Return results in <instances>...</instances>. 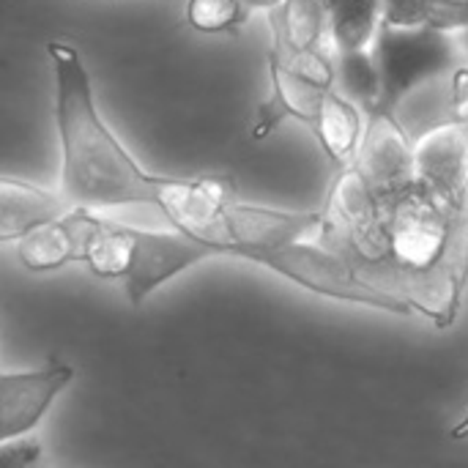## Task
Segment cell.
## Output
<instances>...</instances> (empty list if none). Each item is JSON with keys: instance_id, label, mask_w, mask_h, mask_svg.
I'll use <instances>...</instances> for the list:
<instances>
[{"instance_id": "6da1fadb", "label": "cell", "mask_w": 468, "mask_h": 468, "mask_svg": "<svg viewBox=\"0 0 468 468\" xmlns=\"http://www.w3.org/2000/svg\"><path fill=\"white\" fill-rule=\"evenodd\" d=\"M55 77V126L60 143V197L71 208L151 206L167 211L181 178L148 173L104 123L90 71L69 41H49Z\"/></svg>"}, {"instance_id": "7a4b0ae2", "label": "cell", "mask_w": 468, "mask_h": 468, "mask_svg": "<svg viewBox=\"0 0 468 468\" xmlns=\"http://www.w3.org/2000/svg\"><path fill=\"white\" fill-rule=\"evenodd\" d=\"M367 49L381 77L378 110L387 112H395L420 85L450 77L458 66H463L455 33L436 27H398L381 22Z\"/></svg>"}, {"instance_id": "3957f363", "label": "cell", "mask_w": 468, "mask_h": 468, "mask_svg": "<svg viewBox=\"0 0 468 468\" xmlns=\"http://www.w3.org/2000/svg\"><path fill=\"white\" fill-rule=\"evenodd\" d=\"M211 258H225V247L181 230H143L126 225V269L121 277L126 302L140 307L156 288Z\"/></svg>"}, {"instance_id": "277c9868", "label": "cell", "mask_w": 468, "mask_h": 468, "mask_svg": "<svg viewBox=\"0 0 468 468\" xmlns=\"http://www.w3.org/2000/svg\"><path fill=\"white\" fill-rule=\"evenodd\" d=\"M324 233V214L321 211H280L266 206H250L230 200L211 233V244L225 247V258H244L252 250H274L293 241H313Z\"/></svg>"}, {"instance_id": "5b68a950", "label": "cell", "mask_w": 468, "mask_h": 468, "mask_svg": "<svg viewBox=\"0 0 468 468\" xmlns=\"http://www.w3.org/2000/svg\"><path fill=\"white\" fill-rule=\"evenodd\" d=\"M414 181L444 211L468 206V123L444 121L414 140Z\"/></svg>"}, {"instance_id": "8992f818", "label": "cell", "mask_w": 468, "mask_h": 468, "mask_svg": "<svg viewBox=\"0 0 468 468\" xmlns=\"http://www.w3.org/2000/svg\"><path fill=\"white\" fill-rule=\"evenodd\" d=\"M351 165L359 170V176L367 181V186L376 192V197L384 206H389L417 184L414 143L409 140L398 115L387 110H376L365 115L362 143Z\"/></svg>"}, {"instance_id": "52a82bcc", "label": "cell", "mask_w": 468, "mask_h": 468, "mask_svg": "<svg viewBox=\"0 0 468 468\" xmlns=\"http://www.w3.org/2000/svg\"><path fill=\"white\" fill-rule=\"evenodd\" d=\"M71 378L74 367L60 359H49L38 370L0 373V444L25 439Z\"/></svg>"}, {"instance_id": "ba28073f", "label": "cell", "mask_w": 468, "mask_h": 468, "mask_svg": "<svg viewBox=\"0 0 468 468\" xmlns=\"http://www.w3.org/2000/svg\"><path fill=\"white\" fill-rule=\"evenodd\" d=\"M269 80H271V96L258 107L252 137L255 140L269 137L274 129H280L282 121H299L304 126H313L329 90L299 77L296 71L277 63L274 58H269Z\"/></svg>"}, {"instance_id": "9c48e42d", "label": "cell", "mask_w": 468, "mask_h": 468, "mask_svg": "<svg viewBox=\"0 0 468 468\" xmlns=\"http://www.w3.org/2000/svg\"><path fill=\"white\" fill-rule=\"evenodd\" d=\"M266 19L271 30L269 55L274 58L332 49L329 22L321 0H282L277 8L266 11Z\"/></svg>"}, {"instance_id": "30bf717a", "label": "cell", "mask_w": 468, "mask_h": 468, "mask_svg": "<svg viewBox=\"0 0 468 468\" xmlns=\"http://www.w3.org/2000/svg\"><path fill=\"white\" fill-rule=\"evenodd\" d=\"M71 206L60 197V192L0 176V244L25 239L30 230L58 219Z\"/></svg>"}, {"instance_id": "8fae6325", "label": "cell", "mask_w": 468, "mask_h": 468, "mask_svg": "<svg viewBox=\"0 0 468 468\" xmlns=\"http://www.w3.org/2000/svg\"><path fill=\"white\" fill-rule=\"evenodd\" d=\"M310 132L315 134V140L321 143L326 156L337 167H346V165L354 162L356 148L362 143L365 112L354 101L340 96L337 90H329L315 123L310 126Z\"/></svg>"}, {"instance_id": "7c38bea8", "label": "cell", "mask_w": 468, "mask_h": 468, "mask_svg": "<svg viewBox=\"0 0 468 468\" xmlns=\"http://www.w3.org/2000/svg\"><path fill=\"white\" fill-rule=\"evenodd\" d=\"M16 244L19 263L27 271H58L69 263H77V233L71 222V208L58 219L30 230Z\"/></svg>"}, {"instance_id": "4fadbf2b", "label": "cell", "mask_w": 468, "mask_h": 468, "mask_svg": "<svg viewBox=\"0 0 468 468\" xmlns=\"http://www.w3.org/2000/svg\"><path fill=\"white\" fill-rule=\"evenodd\" d=\"M321 5L329 22V41L335 52L370 47L381 25L384 0H321Z\"/></svg>"}, {"instance_id": "5bb4252c", "label": "cell", "mask_w": 468, "mask_h": 468, "mask_svg": "<svg viewBox=\"0 0 468 468\" xmlns=\"http://www.w3.org/2000/svg\"><path fill=\"white\" fill-rule=\"evenodd\" d=\"M381 22L458 33L468 27V0H384Z\"/></svg>"}, {"instance_id": "9a60e30c", "label": "cell", "mask_w": 468, "mask_h": 468, "mask_svg": "<svg viewBox=\"0 0 468 468\" xmlns=\"http://www.w3.org/2000/svg\"><path fill=\"white\" fill-rule=\"evenodd\" d=\"M335 69H337L335 90L340 96L354 101L365 115L378 110L381 77H378V69H376V60H373L370 49L335 52Z\"/></svg>"}, {"instance_id": "2e32d148", "label": "cell", "mask_w": 468, "mask_h": 468, "mask_svg": "<svg viewBox=\"0 0 468 468\" xmlns=\"http://www.w3.org/2000/svg\"><path fill=\"white\" fill-rule=\"evenodd\" d=\"M186 19L200 33H236L250 19V11L241 0H189Z\"/></svg>"}, {"instance_id": "e0dca14e", "label": "cell", "mask_w": 468, "mask_h": 468, "mask_svg": "<svg viewBox=\"0 0 468 468\" xmlns=\"http://www.w3.org/2000/svg\"><path fill=\"white\" fill-rule=\"evenodd\" d=\"M41 461V444L36 439H16L0 444V468H30Z\"/></svg>"}, {"instance_id": "ac0fdd59", "label": "cell", "mask_w": 468, "mask_h": 468, "mask_svg": "<svg viewBox=\"0 0 468 468\" xmlns=\"http://www.w3.org/2000/svg\"><path fill=\"white\" fill-rule=\"evenodd\" d=\"M450 96H452V107H455V121L468 123V66H458L450 74Z\"/></svg>"}, {"instance_id": "d6986e66", "label": "cell", "mask_w": 468, "mask_h": 468, "mask_svg": "<svg viewBox=\"0 0 468 468\" xmlns=\"http://www.w3.org/2000/svg\"><path fill=\"white\" fill-rule=\"evenodd\" d=\"M244 3V8L252 14V11H271V8H277L282 0H241Z\"/></svg>"}, {"instance_id": "ffe728a7", "label": "cell", "mask_w": 468, "mask_h": 468, "mask_svg": "<svg viewBox=\"0 0 468 468\" xmlns=\"http://www.w3.org/2000/svg\"><path fill=\"white\" fill-rule=\"evenodd\" d=\"M455 38H458V47H461L463 63H466V66H468V27H463V30H458V33H455Z\"/></svg>"}, {"instance_id": "44dd1931", "label": "cell", "mask_w": 468, "mask_h": 468, "mask_svg": "<svg viewBox=\"0 0 468 468\" xmlns=\"http://www.w3.org/2000/svg\"><path fill=\"white\" fill-rule=\"evenodd\" d=\"M450 436H452V439H468V414L461 420V422H458V425H455V428H452V433H450Z\"/></svg>"}, {"instance_id": "7402d4cb", "label": "cell", "mask_w": 468, "mask_h": 468, "mask_svg": "<svg viewBox=\"0 0 468 468\" xmlns=\"http://www.w3.org/2000/svg\"><path fill=\"white\" fill-rule=\"evenodd\" d=\"M30 468H47V466H44V461H38L36 466H30Z\"/></svg>"}]
</instances>
